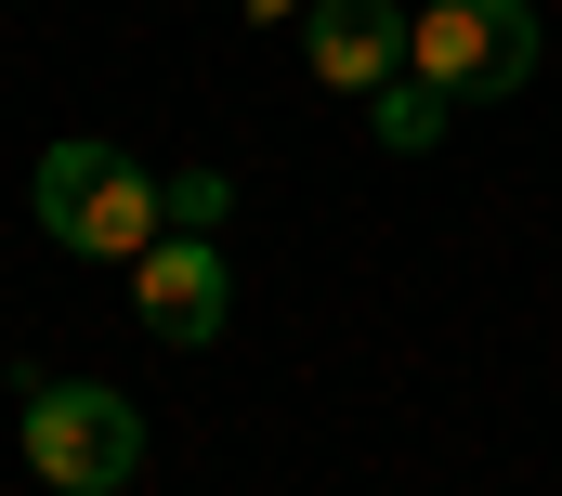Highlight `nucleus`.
I'll return each mask as SVG.
<instances>
[{
  "label": "nucleus",
  "instance_id": "f257e3e1",
  "mask_svg": "<svg viewBox=\"0 0 562 496\" xmlns=\"http://www.w3.org/2000/svg\"><path fill=\"white\" fill-rule=\"evenodd\" d=\"M26 210H40V236L79 248V261H144L170 236V183H144V157H119V144H40Z\"/></svg>",
  "mask_w": 562,
  "mask_h": 496
},
{
  "label": "nucleus",
  "instance_id": "f03ea898",
  "mask_svg": "<svg viewBox=\"0 0 562 496\" xmlns=\"http://www.w3.org/2000/svg\"><path fill=\"white\" fill-rule=\"evenodd\" d=\"M550 26L537 0H419V40H406V79H431L445 105H510L537 79Z\"/></svg>",
  "mask_w": 562,
  "mask_h": 496
},
{
  "label": "nucleus",
  "instance_id": "7ed1b4c3",
  "mask_svg": "<svg viewBox=\"0 0 562 496\" xmlns=\"http://www.w3.org/2000/svg\"><path fill=\"white\" fill-rule=\"evenodd\" d=\"M26 458L53 496H119L144 471V405L105 379H26Z\"/></svg>",
  "mask_w": 562,
  "mask_h": 496
},
{
  "label": "nucleus",
  "instance_id": "20e7f679",
  "mask_svg": "<svg viewBox=\"0 0 562 496\" xmlns=\"http://www.w3.org/2000/svg\"><path fill=\"white\" fill-rule=\"evenodd\" d=\"M132 314H144V340H170V353H210L223 340V314H236V261L210 236H157L132 261Z\"/></svg>",
  "mask_w": 562,
  "mask_h": 496
},
{
  "label": "nucleus",
  "instance_id": "39448f33",
  "mask_svg": "<svg viewBox=\"0 0 562 496\" xmlns=\"http://www.w3.org/2000/svg\"><path fill=\"white\" fill-rule=\"evenodd\" d=\"M406 40H419L406 0H301V53H314V79L353 92V105H380V92L406 79Z\"/></svg>",
  "mask_w": 562,
  "mask_h": 496
},
{
  "label": "nucleus",
  "instance_id": "423d86ee",
  "mask_svg": "<svg viewBox=\"0 0 562 496\" xmlns=\"http://www.w3.org/2000/svg\"><path fill=\"white\" fill-rule=\"evenodd\" d=\"M367 119H380V144H393V157H419V144H431V131H445V119H458V105H445L431 79H393V92H380Z\"/></svg>",
  "mask_w": 562,
  "mask_h": 496
},
{
  "label": "nucleus",
  "instance_id": "0eeeda50",
  "mask_svg": "<svg viewBox=\"0 0 562 496\" xmlns=\"http://www.w3.org/2000/svg\"><path fill=\"white\" fill-rule=\"evenodd\" d=\"M223 210H236V183H223V170H170V236H210Z\"/></svg>",
  "mask_w": 562,
  "mask_h": 496
}]
</instances>
